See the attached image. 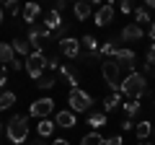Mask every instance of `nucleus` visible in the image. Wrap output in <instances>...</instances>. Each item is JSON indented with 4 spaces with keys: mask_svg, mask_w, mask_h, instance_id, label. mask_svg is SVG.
Segmentation results:
<instances>
[{
    "mask_svg": "<svg viewBox=\"0 0 155 145\" xmlns=\"http://www.w3.org/2000/svg\"><path fill=\"white\" fill-rule=\"evenodd\" d=\"M31 44H28L26 39H13V52H16V55H23V57H31Z\"/></svg>",
    "mask_w": 155,
    "mask_h": 145,
    "instance_id": "nucleus-25",
    "label": "nucleus"
},
{
    "mask_svg": "<svg viewBox=\"0 0 155 145\" xmlns=\"http://www.w3.org/2000/svg\"><path fill=\"white\" fill-rule=\"evenodd\" d=\"M134 127H137V124H134V122H132L129 117H127V119L122 122V130H134Z\"/></svg>",
    "mask_w": 155,
    "mask_h": 145,
    "instance_id": "nucleus-36",
    "label": "nucleus"
},
{
    "mask_svg": "<svg viewBox=\"0 0 155 145\" xmlns=\"http://www.w3.org/2000/svg\"><path fill=\"white\" fill-rule=\"evenodd\" d=\"M16 104V93L13 91H0V112H5Z\"/></svg>",
    "mask_w": 155,
    "mask_h": 145,
    "instance_id": "nucleus-23",
    "label": "nucleus"
},
{
    "mask_svg": "<svg viewBox=\"0 0 155 145\" xmlns=\"http://www.w3.org/2000/svg\"><path fill=\"white\" fill-rule=\"evenodd\" d=\"M11 67H13V70H23V62H21V60H13Z\"/></svg>",
    "mask_w": 155,
    "mask_h": 145,
    "instance_id": "nucleus-37",
    "label": "nucleus"
},
{
    "mask_svg": "<svg viewBox=\"0 0 155 145\" xmlns=\"http://www.w3.org/2000/svg\"><path fill=\"white\" fill-rule=\"evenodd\" d=\"M8 83V72H5V67H0V88Z\"/></svg>",
    "mask_w": 155,
    "mask_h": 145,
    "instance_id": "nucleus-35",
    "label": "nucleus"
},
{
    "mask_svg": "<svg viewBox=\"0 0 155 145\" xmlns=\"http://www.w3.org/2000/svg\"><path fill=\"white\" fill-rule=\"evenodd\" d=\"M88 124H91L93 130H101V127L106 124V112H91V114H88Z\"/></svg>",
    "mask_w": 155,
    "mask_h": 145,
    "instance_id": "nucleus-22",
    "label": "nucleus"
},
{
    "mask_svg": "<svg viewBox=\"0 0 155 145\" xmlns=\"http://www.w3.org/2000/svg\"><path fill=\"white\" fill-rule=\"evenodd\" d=\"M153 137H155V130H153Z\"/></svg>",
    "mask_w": 155,
    "mask_h": 145,
    "instance_id": "nucleus-47",
    "label": "nucleus"
},
{
    "mask_svg": "<svg viewBox=\"0 0 155 145\" xmlns=\"http://www.w3.org/2000/svg\"><path fill=\"white\" fill-rule=\"evenodd\" d=\"M47 70H60V57L57 55H47Z\"/></svg>",
    "mask_w": 155,
    "mask_h": 145,
    "instance_id": "nucleus-30",
    "label": "nucleus"
},
{
    "mask_svg": "<svg viewBox=\"0 0 155 145\" xmlns=\"http://www.w3.org/2000/svg\"><path fill=\"white\" fill-rule=\"evenodd\" d=\"M119 39L122 42H140L142 39V29H140L137 23H127V26L122 29V34H119Z\"/></svg>",
    "mask_w": 155,
    "mask_h": 145,
    "instance_id": "nucleus-12",
    "label": "nucleus"
},
{
    "mask_svg": "<svg viewBox=\"0 0 155 145\" xmlns=\"http://www.w3.org/2000/svg\"><path fill=\"white\" fill-rule=\"evenodd\" d=\"M153 122H150V119H142V122H137V127H134V135H137L140 140H147L150 135H153Z\"/></svg>",
    "mask_w": 155,
    "mask_h": 145,
    "instance_id": "nucleus-17",
    "label": "nucleus"
},
{
    "mask_svg": "<svg viewBox=\"0 0 155 145\" xmlns=\"http://www.w3.org/2000/svg\"><path fill=\"white\" fill-rule=\"evenodd\" d=\"M5 11L11 13V16H18V13H23L21 8H18V3H13V0H11V3H5Z\"/></svg>",
    "mask_w": 155,
    "mask_h": 145,
    "instance_id": "nucleus-31",
    "label": "nucleus"
},
{
    "mask_svg": "<svg viewBox=\"0 0 155 145\" xmlns=\"http://www.w3.org/2000/svg\"><path fill=\"white\" fill-rule=\"evenodd\" d=\"M80 145H106V137L98 132H88L83 140H80Z\"/></svg>",
    "mask_w": 155,
    "mask_h": 145,
    "instance_id": "nucleus-26",
    "label": "nucleus"
},
{
    "mask_svg": "<svg viewBox=\"0 0 155 145\" xmlns=\"http://www.w3.org/2000/svg\"><path fill=\"white\" fill-rule=\"evenodd\" d=\"M0 135H3V122H0Z\"/></svg>",
    "mask_w": 155,
    "mask_h": 145,
    "instance_id": "nucleus-45",
    "label": "nucleus"
},
{
    "mask_svg": "<svg viewBox=\"0 0 155 145\" xmlns=\"http://www.w3.org/2000/svg\"><path fill=\"white\" fill-rule=\"evenodd\" d=\"M122 96H127V99H142V96H147L150 93V88H147V78H145L142 72H129L127 78L122 80Z\"/></svg>",
    "mask_w": 155,
    "mask_h": 145,
    "instance_id": "nucleus-1",
    "label": "nucleus"
},
{
    "mask_svg": "<svg viewBox=\"0 0 155 145\" xmlns=\"http://www.w3.org/2000/svg\"><path fill=\"white\" fill-rule=\"evenodd\" d=\"M140 145H150V143H140Z\"/></svg>",
    "mask_w": 155,
    "mask_h": 145,
    "instance_id": "nucleus-46",
    "label": "nucleus"
},
{
    "mask_svg": "<svg viewBox=\"0 0 155 145\" xmlns=\"http://www.w3.org/2000/svg\"><path fill=\"white\" fill-rule=\"evenodd\" d=\"M65 8H67V3H65V0H60V3H57V5H54V11L60 13V11H65Z\"/></svg>",
    "mask_w": 155,
    "mask_h": 145,
    "instance_id": "nucleus-38",
    "label": "nucleus"
},
{
    "mask_svg": "<svg viewBox=\"0 0 155 145\" xmlns=\"http://www.w3.org/2000/svg\"><path fill=\"white\" fill-rule=\"evenodd\" d=\"M0 23H3V8H0Z\"/></svg>",
    "mask_w": 155,
    "mask_h": 145,
    "instance_id": "nucleus-44",
    "label": "nucleus"
},
{
    "mask_svg": "<svg viewBox=\"0 0 155 145\" xmlns=\"http://www.w3.org/2000/svg\"><path fill=\"white\" fill-rule=\"evenodd\" d=\"M28 145H47V140H44V137H36L34 143H28Z\"/></svg>",
    "mask_w": 155,
    "mask_h": 145,
    "instance_id": "nucleus-39",
    "label": "nucleus"
},
{
    "mask_svg": "<svg viewBox=\"0 0 155 145\" xmlns=\"http://www.w3.org/2000/svg\"><path fill=\"white\" fill-rule=\"evenodd\" d=\"M145 70H147V75H150V78H155V65H153V67L147 65V67H145Z\"/></svg>",
    "mask_w": 155,
    "mask_h": 145,
    "instance_id": "nucleus-40",
    "label": "nucleus"
},
{
    "mask_svg": "<svg viewBox=\"0 0 155 145\" xmlns=\"http://www.w3.org/2000/svg\"><path fill=\"white\" fill-rule=\"evenodd\" d=\"M54 124H57V127H65V130H72L78 124L75 122V112H67V109H65V112H57Z\"/></svg>",
    "mask_w": 155,
    "mask_h": 145,
    "instance_id": "nucleus-14",
    "label": "nucleus"
},
{
    "mask_svg": "<svg viewBox=\"0 0 155 145\" xmlns=\"http://www.w3.org/2000/svg\"><path fill=\"white\" fill-rule=\"evenodd\" d=\"M47 70V55L44 52H31V57H26V72L31 78H41Z\"/></svg>",
    "mask_w": 155,
    "mask_h": 145,
    "instance_id": "nucleus-6",
    "label": "nucleus"
},
{
    "mask_svg": "<svg viewBox=\"0 0 155 145\" xmlns=\"http://www.w3.org/2000/svg\"><path fill=\"white\" fill-rule=\"evenodd\" d=\"M60 75L67 80V86H70V91L72 88H78V83H80V75H78V67H72V65H60Z\"/></svg>",
    "mask_w": 155,
    "mask_h": 145,
    "instance_id": "nucleus-11",
    "label": "nucleus"
},
{
    "mask_svg": "<svg viewBox=\"0 0 155 145\" xmlns=\"http://www.w3.org/2000/svg\"><path fill=\"white\" fill-rule=\"evenodd\" d=\"M119 8H122V13H134V5L129 3V0H122V5H119Z\"/></svg>",
    "mask_w": 155,
    "mask_h": 145,
    "instance_id": "nucleus-33",
    "label": "nucleus"
},
{
    "mask_svg": "<svg viewBox=\"0 0 155 145\" xmlns=\"http://www.w3.org/2000/svg\"><path fill=\"white\" fill-rule=\"evenodd\" d=\"M80 44L85 47V52H88V55H96V52L101 49V44H98V39H96V36H91V34H85L83 39H80Z\"/></svg>",
    "mask_w": 155,
    "mask_h": 145,
    "instance_id": "nucleus-19",
    "label": "nucleus"
},
{
    "mask_svg": "<svg viewBox=\"0 0 155 145\" xmlns=\"http://www.w3.org/2000/svg\"><path fill=\"white\" fill-rule=\"evenodd\" d=\"M60 52L67 57V60H78V57H80V39H75V36L62 39L60 42Z\"/></svg>",
    "mask_w": 155,
    "mask_h": 145,
    "instance_id": "nucleus-9",
    "label": "nucleus"
},
{
    "mask_svg": "<svg viewBox=\"0 0 155 145\" xmlns=\"http://www.w3.org/2000/svg\"><path fill=\"white\" fill-rule=\"evenodd\" d=\"M52 145H70V143H67V140H54Z\"/></svg>",
    "mask_w": 155,
    "mask_h": 145,
    "instance_id": "nucleus-43",
    "label": "nucleus"
},
{
    "mask_svg": "<svg viewBox=\"0 0 155 145\" xmlns=\"http://www.w3.org/2000/svg\"><path fill=\"white\" fill-rule=\"evenodd\" d=\"M122 109H124V114H127V117L132 119L134 114H140V109H142V104H140L137 99H127V101L122 104Z\"/></svg>",
    "mask_w": 155,
    "mask_h": 145,
    "instance_id": "nucleus-20",
    "label": "nucleus"
},
{
    "mask_svg": "<svg viewBox=\"0 0 155 145\" xmlns=\"http://www.w3.org/2000/svg\"><path fill=\"white\" fill-rule=\"evenodd\" d=\"M134 23H137L140 29L150 23V13H147V8H137V11H134Z\"/></svg>",
    "mask_w": 155,
    "mask_h": 145,
    "instance_id": "nucleus-28",
    "label": "nucleus"
},
{
    "mask_svg": "<svg viewBox=\"0 0 155 145\" xmlns=\"http://www.w3.org/2000/svg\"><path fill=\"white\" fill-rule=\"evenodd\" d=\"M54 127H57V124L52 122V119H41V122L36 124V130H39V137H44V140H47V137H52Z\"/></svg>",
    "mask_w": 155,
    "mask_h": 145,
    "instance_id": "nucleus-18",
    "label": "nucleus"
},
{
    "mask_svg": "<svg viewBox=\"0 0 155 145\" xmlns=\"http://www.w3.org/2000/svg\"><path fill=\"white\" fill-rule=\"evenodd\" d=\"M54 112V101L47 96V99H36L31 104V109H28V114L31 117H39V119H49V114Z\"/></svg>",
    "mask_w": 155,
    "mask_h": 145,
    "instance_id": "nucleus-7",
    "label": "nucleus"
},
{
    "mask_svg": "<svg viewBox=\"0 0 155 145\" xmlns=\"http://www.w3.org/2000/svg\"><path fill=\"white\" fill-rule=\"evenodd\" d=\"M101 75H104V80L109 83V88H114V91L122 88V67L116 65L114 60H104L101 62Z\"/></svg>",
    "mask_w": 155,
    "mask_h": 145,
    "instance_id": "nucleus-3",
    "label": "nucleus"
},
{
    "mask_svg": "<svg viewBox=\"0 0 155 145\" xmlns=\"http://www.w3.org/2000/svg\"><path fill=\"white\" fill-rule=\"evenodd\" d=\"M62 23H65V21L60 18V13H57V11H49V13H47V21H44V26L49 29V31H57V29H60Z\"/></svg>",
    "mask_w": 155,
    "mask_h": 145,
    "instance_id": "nucleus-21",
    "label": "nucleus"
},
{
    "mask_svg": "<svg viewBox=\"0 0 155 145\" xmlns=\"http://www.w3.org/2000/svg\"><path fill=\"white\" fill-rule=\"evenodd\" d=\"M21 16H23V21H26V23H31V26H34V21L41 16V8H39L36 3H26V5H23V13H21Z\"/></svg>",
    "mask_w": 155,
    "mask_h": 145,
    "instance_id": "nucleus-15",
    "label": "nucleus"
},
{
    "mask_svg": "<svg viewBox=\"0 0 155 145\" xmlns=\"http://www.w3.org/2000/svg\"><path fill=\"white\" fill-rule=\"evenodd\" d=\"M145 8H153L155 11V0H145Z\"/></svg>",
    "mask_w": 155,
    "mask_h": 145,
    "instance_id": "nucleus-41",
    "label": "nucleus"
},
{
    "mask_svg": "<svg viewBox=\"0 0 155 145\" xmlns=\"http://www.w3.org/2000/svg\"><path fill=\"white\" fill-rule=\"evenodd\" d=\"M67 104H70V112H88L93 106V96L80 88H72L70 96H67Z\"/></svg>",
    "mask_w": 155,
    "mask_h": 145,
    "instance_id": "nucleus-4",
    "label": "nucleus"
},
{
    "mask_svg": "<svg viewBox=\"0 0 155 145\" xmlns=\"http://www.w3.org/2000/svg\"><path fill=\"white\" fill-rule=\"evenodd\" d=\"M145 57H147V65L153 67L155 65V44H150V49H147V55H145Z\"/></svg>",
    "mask_w": 155,
    "mask_h": 145,
    "instance_id": "nucleus-32",
    "label": "nucleus"
},
{
    "mask_svg": "<svg viewBox=\"0 0 155 145\" xmlns=\"http://www.w3.org/2000/svg\"><path fill=\"white\" fill-rule=\"evenodd\" d=\"M106 145H124L122 143V135H111V137L106 140Z\"/></svg>",
    "mask_w": 155,
    "mask_h": 145,
    "instance_id": "nucleus-34",
    "label": "nucleus"
},
{
    "mask_svg": "<svg viewBox=\"0 0 155 145\" xmlns=\"http://www.w3.org/2000/svg\"><path fill=\"white\" fill-rule=\"evenodd\" d=\"M36 86L41 91H49V88H54V86H57V78H54V75H41V78L36 80Z\"/></svg>",
    "mask_w": 155,
    "mask_h": 145,
    "instance_id": "nucleus-29",
    "label": "nucleus"
},
{
    "mask_svg": "<svg viewBox=\"0 0 155 145\" xmlns=\"http://www.w3.org/2000/svg\"><path fill=\"white\" fill-rule=\"evenodd\" d=\"M150 39L155 42V23H150Z\"/></svg>",
    "mask_w": 155,
    "mask_h": 145,
    "instance_id": "nucleus-42",
    "label": "nucleus"
},
{
    "mask_svg": "<svg viewBox=\"0 0 155 145\" xmlns=\"http://www.w3.org/2000/svg\"><path fill=\"white\" fill-rule=\"evenodd\" d=\"M111 21H114V8H111V3L109 5H101L98 11H96V16H93L96 26H109Z\"/></svg>",
    "mask_w": 155,
    "mask_h": 145,
    "instance_id": "nucleus-10",
    "label": "nucleus"
},
{
    "mask_svg": "<svg viewBox=\"0 0 155 145\" xmlns=\"http://www.w3.org/2000/svg\"><path fill=\"white\" fill-rule=\"evenodd\" d=\"M47 42H52V31L47 26H31L28 31V44L34 47V52H44Z\"/></svg>",
    "mask_w": 155,
    "mask_h": 145,
    "instance_id": "nucleus-5",
    "label": "nucleus"
},
{
    "mask_svg": "<svg viewBox=\"0 0 155 145\" xmlns=\"http://www.w3.org/2000/svg\"><path fill=\"white\" fill-rule=\"evenodd\" d=\"M72 26H70V23H62V26L60 29H57V31H52V39H54V42H62V39H67V36H72Z\"/></svg>",
    "mask_w": 155,
    "mask_h": 145,
    "instance_id": "nucleus-27",
    "label": "nucleus"
},
{
    "mask_svg": "<svg viewBox=\"0 0 155 145\" xmlns=\"http://www.w3.org/2000/svg\"><path fill=\"white\" fill-rule=\"evenodd\" d=\"M119 106H122V91H114L111 96L104 99V112H114V109H119Z\"/></svg>",
    "mask_w": 155,
    "mask_h": 145,
    "instance_id": "nucleus-16",
    "label": "nucleus"
},
{
    "mask_svg": "<svg viewBox=\"0 0 155 145\" xmlns=\"http://www.w3.org/2000/svg\"><path fill=\"white\" fill-rule=\"evenodd\" d=\"M75 18L78 21H88L91 16H93V3H88V0H80V3H75Z\"/></svg>",
    "mask_w": 155,
    "mask_h": 145,
    "instance_id": "nucleus-13",
    "label": "nucleus"
},
{
    "mask_svg": "<svg viewBox=\"0 0 155 145\" xmlns=\"http://www.w3.org/2000/svg\"><path fill=\"white\" fill-rule=\"evenodd\" d=\"M13 60H16L13 44H5V42H0V62H13Z\"/></svg>",
    "mask_w": 155,
    "mask_h": 145,
    "instance_id": "nucleus-24",
    "label": "nucleus"
},
{
    "mask_svg": "<svg viewBox=\"0 0 155 145\" xmlns=\"http://www.w3.org/2000/svg\"><path fill=\"white\" fill-rule=\"evenodd\" d=\"M5 135H8V140L11 143H26V137H28V119L23 117V114H16V117L8 122V127H5Z\"/></svg>",
    "mask_w": 155,
    "mask_h": 145,
    "instance_id": "nucleus-2",
    "label": "nucleus"
},
{
    "mask_svg": "<svg viewBox=\"0 0 155 145\" xmlns=\"http://www.w3.org/2000/svg\"><path fill=\"white\" fill-rule=\"evenodd\" d=\"M109 60H114L119 67H127L129 72H134V60H137V57H134V52L127 49V47H119V49L114 52V57H109Z\"/></svg>",
    "mask_w": 155,
    "mask_h": 145,
    "instance_id": "nucleus-8",
    "label": "nucleus"
}]
</instances>
